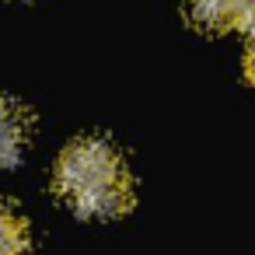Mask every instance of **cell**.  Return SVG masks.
<instances>
[{
    "label": "cell",
    "instance_id": "obj_1",
    "mask_svg": "<svg viewBox=\"0 0 255 255\" xmlns=\"http://www.w3.org/2000/svg\"><path fill=\"white\" fill-rule=\"evenodd\" d=\"M56 189L81 217H116L129 206V175L112 143L84 136L56 164Z\"/></svg>",
    "mask_w": 255,
    "mask_h": 255
},
{
    "label": "cell",
    "instance_id": "obj_2",
    "mask_svg": "<svg viewBox=\"0 0 255 255\" xmlns=\"http://www.w3.org/2000/svg\"><path fill=\"white\" fill-rule=\"evenodd\" d=\"M25 116L21 109H14L11 102H0V171L4 168H14L21 150H25Z\"/></svg>",
    "mask_w": 255,
    "mask_h": 255
},
{
    "label": "cell",
    "instance_id": "obj_3",
    "mask_svg": "<svg viewBox=\"0 0 255 255\" xmlns=\"http://www.w3.org/2000/svg\"><path fill=\"white\" fill-rule=\"evenodd\" d=\"M192 4V14L210 25V28H227L234 21H241V11L248 0H189Z\"/></svg>",
    "mask_w": 255,
    "mask_h": 255
},
{
    "label": "cell",
    "instance_id": "obj_4",
    "mask_svg": "<svg viewBox=\"0 0 255 255\" xmlns=\"http://www.w3.org/2000/svg\"><path fill=\"white\" fill-rule=\"evenodd\" d=\"M25 252H28L25 224L18 220L14 210L0 206V255H25Z\"/></svg>",
    "mask_w": 255,
    "mask_h": 255
},
{
    "label": "cell",
    "instance_id": "obj_5",
    "mask_svg": "<svg viewBox=\"0 0 255 255\" xmlns=\"http://www.w3.org/2000/svg\"><path fill=\"white\" fill-rule=\"evenodd\" d=\"M241 25H245L248 35L255 39V0H248V4H245V11H241Z\"/></svg>",
    "mask_w": 255,
    "mask_h": 255
},
{
    "label": "cell",
    "instance_id": "obj_6",
    "mask_svg": "<svg viewBox=\"0 0 255 255\" xmlns=\"http://www.w3.org/2000/svg\"><path fill=\"white\" fill-rule=\"evenodd\" d=\"M248 77L255 81V42H252V49H248Z\"/></svg>",
    "mask_w": 255,
    "mask_h": 255
}]
</instances>
